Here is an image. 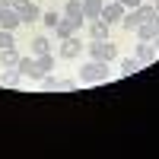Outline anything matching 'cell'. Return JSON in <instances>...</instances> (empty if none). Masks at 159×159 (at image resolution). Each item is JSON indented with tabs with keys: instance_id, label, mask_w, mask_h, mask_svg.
I'll use <instances>...</instances> for the list:
<instances>
[{
	"instance_id": "2e32d148",
	"label": "cell",
	"mask_w": 159,
	"mask_h": 159,
	"mask_svg": "<svg viewBox=\"0 0 159 159\" xmlns=\"http://www.w3.org/2000/svg\"><path fill=\"white\" fill-rule=\"evenodd\" d=\"M35 64H38V76H45V73L54 70V54H51V51H48V54H38Z\"/></svg>"
},
{
	"instance_id": "30bf717a",
	"label": "cell",
	"mask_w": 159,
	"mask_h": 159,
	"mask_svg": "<svg viewBox=\"0 0 159 159\" xmlns=\"http://www.w3.org/2000/svg\"><path fill=\"white\" fill-rule=\"evenodd\" d=\"M156 54H159V51H156V45H153V42H140V45H137V61L143 64V67H147V64H153V61H156Z\"/></svg>"
},
{
	"instance_id": "6da1fadb",
	"label": "cell",
	"mask_w": 159,
	"mask_h": 159,
	"mask_svg": "<svg viewBox=\"0 0 159 159\" xmlns=\"http://www.w3.org/2000/svg\"><path fill=\"white\" fill-rule=\"evenodd\" d=\"M147 19H156L153 3H140V7H134V10H127L124 19H121V25H124V32H137V25L147 22Z\"/></svg>"
},
{
	"instance_id": "4fadbf2b",
	"label": "cell",
	"mask_w": 159,
	"mask_h": 159,
	"mask_svg": "<svg viewBox=\"0 0 159 159\" xmlns=\"http://www.w3.org/2000/svg\"><path fill=\"white\" fill-rule=\"evenodd\" d=\"M48 51H51V42H48V35H35L32 38V42H29V54H48Z\"/></svg>"
},
{
	"instance_id": "484cf974",
	"label": "cell",
	"mask_w": 159,
	"mask_h": 159,
	"mask_svg": "<svg viewBox=\"0 0 159 159\" xmlns=\"http://www.w3.org/2000/svg\"><path fill=\"white\" fill-rule=\"evenodd\" d=\"M153 10H156V19H159V0H156V3H153Z\"/></svg>"
},
{
	"instance_id": "5b68a950",
	"label": "cell",
	"mask_w": 159,
	"mask_h": 159,
	"mask_svg": "<svg viewBox=\"0 0 159 159\" xmlns=\"http://www.w3.org/2000/svg\"><path fill=\"white\" fill-rule=\"evenodd\" d=\"M80 51H83V42H80L76 35H70V38H64V42H61V57H64V61H76Z\"/></svg>"
},
{
	"instance_id": "4316f807",
	"label": "cell",
	"mask_w": 159,
	"mask_h": 159,
	"mask_svg": "<svg viewBox=\"0 0 159 159\" xmlns=\"http://www.w3.org/2000/svg\"><path fill=\"white\" fill-rule=\"evenodd\" d=\"M153 45H156V51H159V38H156V42H153Z\"/></svg>"
},
{
	"instance_id": "44dd1931",
	"label": "cell",
	"mask_w": 159,
	"mask_h": 159,
	"mask_svg": "<svg viewBox=\"0 0 159 159\" xmlns=\"http://www.w3.org/2000/svg\"><path fill=\"white\" fill-rule=\"evenodd\" d=\"M57 89H61V92H76L80 83H76V80H57Z\"/></svg>"
},
{
	"instance_id": "e0dca14e",
	"label": "cell",
	"mask_w": 159,
	"mask_h": 159,
	"mask_svg": "<svg viewBox=\"0 0 159 159\" xmlns=\"http://www.w3.org/2000/svg\"><path fill=\"white\" fill-rule=\"evenodd\" d=\"M0 83H3L7 89H16V86H22V73L19 70H7L3 76H0Z\"/></svg>"
},
{
	"instance_id": "3957f363",
	"label": "cell",
	"mask_w": 159,
	"mask_h": 159,
	"mask_svg": "<svg viewBox=\"0 0 159 159\" xmlns=\"http://www.w3.org/2000/svg\"><path fill=\"white\" fill-rule=\"evenodd\" d=\"M89 57L92 61H105V64H111L118 57V48L108 42V38H92V45H89Z\"/></svg>"
},
{
	"instance_id": "ac0fdd59",
	"label": "cell",
	"mask_w": 159,
	"mask_h": 159,
	"mask_svg": "<svg viewBox=\"0 0 159 159\" xmlns=\"http://www.w3.org/2000/svg\"><path fill=\"white\" fill-rule=\"evenodd\" d=\"M89 35H92V38H108V22H105V19H92Z\"/></svg>"
},
{
	"instance_id": "ba28073f",
	"label": "cell",
	"mask_w": 159,
	"mask_h": 159,
	"mask_svg": "<svg viewBox=\"0 0 159 159\" xmlns=\"http://www.w3.org/2000/svg\"><path fill=\"white\" fill-rule=\"evenodd\" d=\"M124 13H127V10L115 0V3H105V7H102V19L111 25V22H121V19H124Z\"/></svg>"
},
{
	"instance_id": "8992f818",
	"label": "cell",
	"mask_w": 159,
	"mask_h": 159,
	"mask_svg": "<svg viewBox=\"0 0 159 159\" xmlns=\"http://www.w3.org/2000/svg\"><path fill=\"white\" fill-rule=\"evenodd\" d=\"M64 16L76 22V29L86 22V10H83V0H67V7H64Z\"/></svg>"
},
{
	"instance_id": "52a82bcc",
	"label": "cell",
	"mask_w": 159,
	"mask_h": 159,
	"mask_svg": "<svg viewBox=\"0 0 159 159\" xmlns=\"http://www.w3.org/2000/svg\"><path fill=\"white\" fill-rule=\"evenodd\" d=\"M137 38L140 42H156L159 38V19H147L137 25Z\"/></svg>"
},
{
	"instance_id": "cb8c5ba5",
	"label": "cell",
	"mask_w": 159,
	"mask_h": 159,
	"mask_svg": "<svg viewBox=\"0 0 159 159\" xmlns=\"http://www.w3.org/2000/svg\"><path fill=\"white\" fill-rule=\"evenodd\" d=\"M118 3H121L124 10H134V7H140V3H143V0H118Z\"/></svg>"
},
{
	"instance_id": "9a60e30c",
	"label": "cell",
	"mask_w": 159,
	"mask_h": 159,
	"mask_svg": "<svg viewBox=\"0 0 159 159\" xmlns=\"http://www.w3.org/2000/svg\"><path fill=\"white\" fill-rule=\"evenodd\" d=\"M102 7H105V0H83L86 19H102Z\"/></svg>"
},
{
	"instance_id": "9c48e42d",
	"label": "cell",
	"mask_w": 159,
	"mask_h": 159,
	"mask_svg": "<svg viewBox=\"0 0 159 159\" xmlns=\"http://www.w3.org/2000/svg\"><path fill=\"white\" fill-rule=\"evenodd\" d=\"M16 70H19L22 76H29V80H42V76H38V64H35V54H29V57H19Z\"/></svg>"
},
{
	"instance_id": "277c9868",
	"label": "cell",
	"mask_w": 159,
	"mask_h": 159,
	"mask_svg": "<svg viewBox=\"0 0 159 159\" xmlns=\"http://www.w3.org/2000/svg\"><path fill=\"white\" fill-rule=\"evenodd\" d=\"M13 10L22 16V22H42V10H38V3H32V0H16Z\"/></svg>"
},
{
	"instance_id": "7402d4cb",
	"label": "cell",
	"mask_w": 159,
	"mask_h": 159,
	"mask_svg": "<svg viewBox=\"0 0 159 159\" xmlns=\"http://www.w3.org/2000/svg\"><path fill=\"white\" fill-rule=\"evenodd\" d=\"M57 19H61V16H57L54 10H51V13H42V22H45V29H54V25H57Z\"/></svg>"
},
{
	"instance_id": "8fae6325",
	"label": "cell",
	"mask_w": 159,
	"mask_h": 159,
	"mask_svg": "<svg viewBox=\"0 0 159 159\" xmlns=\"http://www.w3.org/2000/svg\"><path fill=\"white\" fill-rule=\"evenodd\" d=\"M80 29H76V22L73 19H67V16H61L57 19V25H54V35L61 38V42H64V38H70V35H76Z\"/></svg>"
},
{
	"instance_id": "ffe728a7",
	"label": "cell",
	"mask_w": 159,
	"mask_h": 159,
	"mask_svg": "<svg viewBox=\"0 0 159 159\" xmlns=\"http://www.w3.org/2000/svg\"><path fill=\"white\" fill-rule=\"evenodd\" d=\"M13 45H16V42H13V32H10V29H0V51H3V48H13Z\"/></svg>"
},
{
	"instance_id": "603a6c76",
	"label": "cell",
	"mask_w": 159,
	"mask_h": 159,
	"mask_svg": "<svg viewBox=\"0 0 159 159\" xmlns=\"http://www.w3.org/2000/svg\"><path fill=\"white\" fill-rule=\"evenodd\" d=\"M42 89H45V92H57V80L45 73V76H42Z\"/></svg>"
},
{
	"instance_id": "d6986e66",
	"label": "cell",
	"mask_w": 159,
	"mask_h": 159,
	"mask_svg": "<svg viewBox=\"0 0 159 159\" xmlns=\"http://www.w3.org/2000/svg\"><path fill=\"white\" fill-rule=\"evenodd\" d=\"M137 70H143V64H140L137 57H121V73H124V76L137 73Z\"/></svg>"
},
{
	"instance_id": "7a4b0ae2",
	"label": "cell",
	"mask_w": 159,
	"mask_h": 159,
	"mask_svg": "<svg viewBox=\"0 0 159 159\" xmlns=\"http://www.w3.org/2000/svg\"><path fill=\"white\" fill-rule=\"evenodd\" d=\"M80 80L83 83H105L108 80V64L105 61H86L80 67Z\"/></svg>"
},
{
	"instance_id": "5bb4252c",
	"label": "cell",
	"mask_w": 159,
	"mask_h": 159,
	"mask_svg": "<svg viewBox=\"0 0 159 159\" xmlns=\"http://www.w3.org/2000/svg\"><path fill=\"white\" fill-rule=\"evenodd\" d=\"M16 64H19V54H16L13 48H3V51H0V67H3V70H16Z\"/></svg>"
},
{
	"instance_id": "d4e9b609",
	"label": "cell",
	"mask_w": 159,
	"mask_h": 159,
	"mask_svg": "<svg viewBox=\"0 0 159 159\" xmlns=\"http://www.w3.org/2000/svg\"><path fill=\"white\" fill-rule=\"evenodd\" d=\"M13 3H16V0H0V10H10Z\"/></svg>"
},
{
	"instance_id": "7c38bea8",
	"label": "cell",
	"mask_w": 159,
	"mask_h": 159,
	"mask_svg": "<svg viewBox=\"0 0 159 159\" xmlns=\"http://www.w3.org/2000/svg\"><path fill=\"white\" fill-rule=\"evenodd\" d=\"M19 22H22V16H19L13 7H10V10H0V29H10V32H13Z\"/></svg>"
}]
</instances>
